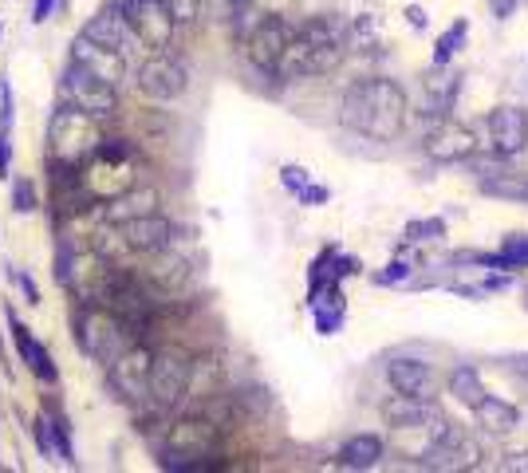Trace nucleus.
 Masks as SVG:
<instances>
[{
  "label": "nucleus",
  "mask_w": 528,
  "mask_h": 473,
  "mask_svg": "<svg viewBox=\"0 0 528 473\" xmlns=\"http://www.w3.org/2000/svg\"><path fill=\"white\" fill-rule=\"evenodd\" d=\"M406 111H410L406 107V91L387 75L359 79L339 99V123L347 131H355V135L379 138V142H391V138L402 135Z\"/></svg>",
  "instance_id": "nucleus-1"
},
{
  "label": "nucleus",
  "mask_w": 528,
  "mask_h": 473,
  "mask_svg": "<svg viewBox=\"0 0 528 473\" xmlns=\"http://www.w3.org/2000/svg\"><path fill=\"white\" fill-rule=\"evenodd\" d=\"M343 52H347V40H343V28L320 16V20H308L304 28H296L292 44L284 48L280 56V79H300V75H328L343 64Z\"/></svg>",
  "instance_id": "nucleus-2"
},
{
  "label": "nucleus",
  "mask_w": 528,
  "mask_h": 473,
  "mask_svg": "<svg viewBox=\"0 0 528 473\" xmlns=\"http://www.w3.org/2000/svg\"><path fill=\"white\" fill-rule=\"evenodd\" d=\"M48 142H52V158L67 162V166H83L99 146H103V127H99V115L83 111V107H60L52 115V127H48Z\"/></svg>",
  "instance_id": "nucleus-3"
},
{
  "label": "nucleus",
  "mask_w": 528,
  "mask_h": 473,
  "mask_svg": "<svg viewBox=\"0 0 528 473\" xmlns=\"http://www.w3.org/2000/svg\"><path fill=\"white\" fill-rule=\"evenodd\" d=\"M134 170V146L123 138H103V146L87 158L83 166V186L91 194V202H107L123 190H131Z\"/></svg>",
  "instance_id": "nucleus-4"
},
{
  "label": "nucleus",
  "mask_w": 528,
  "mask_h": 473,
  "mask_svg": "<svg viewBox=\"0 0 528 473\" xmlns=\"http://www.w3.org/2000/svg\"><path fill=\"white\" fill-rule=\"evenodd\" d=\"M75 332H79V347L91 359L107 363V367L134 343L131 324L119 312H111V308H83L79 320H75Z\"/></svg>",
  "instance_id": "nucleus-5"
},
{
  "label": "nucleus",
  "mask_w": 528,
  "mask_h": 473,
  "mask_svg": "<svg viewBox=\"0 0 528 473\" xmlns=\"http://www.w3.org/2000/svg\"><path fill=\"white\" fill-rule=\"evenodd\" d=\"M194 383V363L182 351H162L154 355V371H150V403L158 410H174L186 403Z\"/></svg>",
  "instance_id": "nucleus-6"
},
{
  "label": "nucleus",
  "mask_w": 528,
  "mask_h": 473,
  "mask_svg": "<svg viewBox=\"0 0 528 473\" xmlns=\"http://www.w3.org/2000/svg\"><path fill=\"white\" fill-rule=\"evenodd\" d=\"M190 87V68L170 56V52H154L150 60H142L138 68V91L158 99V103H170V99H182Z\"/></svg>",
  "instance_id": "nucleus-7"
},
{
  "label": "nucleus",
  "mask_w": 528,
  "mask_h": 473,
  "mask_svg": "<svg viewBox=\"0 0 528 473\" xmlns=\"http://www.w3.org/2000/svg\"><path fill=\"white\" fill-rule=\"evenodd\" d=\"M292 36H296V32L288 28V20L264 12V16L253 20V28L245 32V56L253 60V68L257 71H276L280 68L284 48L292 44Z\"/></svg>",
  "instance_id": "nucleus-8"
},
{
  "label": "nucleus",
  "mask_w": 528,
  "mask_h": 473,
  "mask_svg": "<svg viewBox=\"0 0 528 473\" xmlns=\"http://www.w3.org/2000/svg\"><path fill=\"white\" fill-rule=\"evenodd\" d=\"M83 36H91V40H99V44L123 52L127 60H138V48H146V40L138 36L127 4H107L99 16H91V24L83 28Z\"/></svg>",
  "instance_id": "nucleus-9"
},
{
  "label": "nucleus",
  "mask_w": 528,
  "mask_h": 473,
  "mask_svg": "<svg viewBox=\"0 0 528 473\" xmlns=\"http://www.w3.org/2000/svg\"><path fill=\"white\" fill-rule=\"evenodd\" d=\"M64 91L75 107H83V111H91L99 119H111L119 111V87L107 83V79H99V75H91V71L79 68V64L67 68Z\"/></svg>",
  "instance_id": "nucleus-10"
},
{
  "label": "nucleus",
  "mask_w": 528,
  "mask_h": 473,
  "mask_svg": "<svg viewBox=\"0 0 528 473\" xmlns=\"http://www.w3.org/2000/svg\"><path fill=\"white\" fill-rule=\"evenodd\" d=\"M150 371H154V351L142 343H131L111 363V383L127 403H146L150 399Z\"/></svg>",
  "instance_id": "nucleus-11"
},
{
  "label": "nucleus",
  "mask_w": 528,
  "mask_h": 473,
  "mask_svg": "<svg viewBox=\"0 0 528 473\" xmlns=\"http://www.w3.org/2000/svg\"><path fill=\"white\" fill-rule=\"evenodd\" d=\"M127 12H131L138 36L146 40V48H154V52L170 48L178 20H174V12H170L166 0H127Z\"/></svg>",
  "instance_id": "nucleus-12"
},
{
  "label": "nucleus",
  "mask_w": 528,
  "mask_h": 473,
  "mask_svg": "<svg viewBox=\"0 0 528 473\" xmlns=\"http://www.w3.org/2000/svg\"><path fill=\"white\" fill-rule=\"evenodd\" d=\"M71 64L87 68L91 75H99V79H107V83H115V87H119V83L127 79V71H131V60H127L123 52H115V48L91 40V36H75V44H71Z\"/></svg>",
  "instance_id": "nucleus-13"
},
{
  "label": "nucleus",
  "mask_w": 528,
  "mask_h": 473,
  "mask_svg": "<svg viewBox=\"0 0 528 473\" xmlns=\"http://www.w3.org/2000/svg\"><path fill=\"white\" fill-rule=\"evenodd\" d=\"M221 434L209 418H178L166 430V454H182V458H209L217 450Z\"/></svg>",
  "instance_id": "nucleus-14"
},
{
  "label": "nucleus",
  "mask_w": 528,
  "mask_h": 473,
  "mask_svg": "<svg viewBox=\"0 0 528 473\" xmlns=\"http://www.w3.org/2000/svg\"><path fill=\"white\" fill-rule=\"evenodd\" d=\"M119 237L131 253H166L174 241V221L162 213H146V217H134L127 225H119Z\"/></svg>",
  "instance_id": "nucleus-15"
},
{
  "label": "nucleus",
  "mask_w": 528,
  "mask_h": 473,
  "mask_svg": "<svg viewBox=\"0 0 528 473\" xmlns=\"http://www.w3.org/2000/svg\"><path fill=\"white\" fill-rule=\"evenodd\" d=\"M525 142H528V115L521 107H501V111L489 115V146H493V154L513 158V154L525 150Z\"/></svg>",
  "instance_id": "nucleus-16"
},
{
  "label": "nucleus",
  "mask_w": 528,
  "mask_h": 473,
  "mask_svg": "<svg viewBox=\"0 0 528 473\" xmlns=\"http://www.w3.org/2000/svg\"><path fill=\"white\" fill-rule=\"evenodd\" d=\"M422 150H426L434 162H462V158H473V154H477V138H473V131H465V127L450 123V119H442V123L426 135Z\"/></svg>",
  "instance_id": "nucleus-17"
},
{
  "label": "nucleus",
  "mask_w": 528,
  "mask_h": 473,
  "mask_svg": "<svg viewBox=\"0 0 528 473\" xmlns=\"http://www.w3.org/2000/svg\"><path fill=\"white\" fill-rule=\"evenodd\" d=\"M158 205H162V194H158L154 186H131V190L107 198V205H103V221H107V225H127L134 217L158 213Z\"/></svg>",
  "instance_id": "nucleus-18"
},
{
  "label": "nucleus",
  "mask_w": 528,
  "mask_h": 473,
  "mask_svg": "<svg viewBox=\"0 0 528 473\" xmlns=\"http://www.w3.org/2000/svg\"><path fill=\"white\" fill-rule=\"evenodd\" d=\"M387 379L398 395H410V399H434V371L422 363V359H391L387 363Z\"/></svg>",
  "instance_id": "nucleus-19"
},
{
  "label": "nucleus",
  "mask_w": 528,
  "mask_h": 473,
  "mask_svg": "<svg viewBox=\"0 0 528 473\" xmlns=\"http://www.w3.org/2000/svg\"><path fill=\"white\" fill-rule=\"evenodd\" d=\"M477 458H481V446L458 430H450V438L430 450L426 466H434V470H477Z\"/></svg>",
  "instance_id": "nucleus-20"
},
{
  "label": "nucleus",
  "mask_w": 528,
  "mask_h": 473,
  "mask_svg": "<svg viewBox=\"0 0 528 473\" xmlns=\"http://www.w3.org/2000/svg\"><path fill=\"white\" fill-rule=\"evenodd\" d=\"M458 87H462V79H458V75H450V71L426 75V79H422L426 115H434V119H446V115H450V107H454V99H458Z\"/></svg>",
  "instance_id": "nucleus-21"
},
{
  "label": "nucleus",
  "mask_w": 528,
  "mask_h": 473,
  "mask_svg": "<svg viewBox=\"0 0 528 473\" xmlns=\"http://www.w3.org/2000/svg\"><path fill=\"white\" fill-rule=\"evenodd\" d=\"M473 414H477V426L485 434H509V430L521 426V410L513 403H505V399H493V395H485L481 403L473 406Z\"/></svg>",
  "instance_id": "nucleus-22"
},
{
  "label": "nucleus",
  "mask_w": 528,
  "mask_h": 473,
  "mask_svg": "<svg viewBox=\"0 0 528 473\" xmlns=\"http://www.w3.org/2000/svg\"><path fill=\"white\" fill-rule=\"evenodd\" d=\"M12 339H16V351H20V359L32 367V375H36V379H48V383H56V363H52L48 347L28 336V328H24L20 320H12Z\"/></svg>",
  "instance_id": "nucleus-23"
},
{
  "label": "nucleus",
  "mask_w": 528,
  "mask_h": 473,
  "mask_svg": "<svg viewBox=\"0 0 528 473\" xmlns=\"http://www.w3.org/2000/svg\"><path fill=\"white\" fill-rule=\"evenodd\" d=\"M379 458H383V438L379 434H355L339 450L343 470H371V466H379Z\"/></svg>",
  "instance_id": "nucleus-24"
},
{
  "label": "nucleus",
  "mask_w": 528,
  "mask_h": 473,
  "mask_svg": "<svg viewBox=\"0 0 528 473\" xmlns=\"http://www.w3.org/2000/svg\"><path fill=\"white\" fill-rule=\"evenodd\" d=\"M450 395H454V399H458L462 406H469V410H473V406L485 399L481 375H477L473 367H454V371H450Z\"/></svg>",
  "instance_id": "nucleus-25"
},
{
  "label": "nucleus",
  "mask_w": 528,
  "mask_h": 473,
  "mask_svg": "<svg viewBox=\"0 0 528 473\" xmlns=\"http://www.w3.org/2000/svg\"><path fill=\"white\" fill-rule=\"evenodd\" d=\"M146 276H150L158 288H178V284L190 276V269H186V261H178V257H162V261L150 265Z\"/></svg>",
  "instance_id": "nucleus-26"
},
{
  "label": "nucleus",
  "mask_w": 528,
  "mask_h": 473,
  "mask_svg": "<svg viewBox=\"0 0 528 473\" xmlns=\"http://www.w3.org/2000/svg\"><path fill=\"white\" fill-rule=\"evenodd\" d=\"M36 446L44 450V458H60V434H56V418H48V414H40L36 418Z\"/></svg>",
  "instance_id": "nucleus-27"
},
{
  "label": "nucleus",
  "mask_w": 528,
  "mask_h": 473,
  "mask_svg": "<svg viewBox=\"0 0 528 473\" xmlns=\"http://www.w3.org/2000/svg\"><path fill=\"white\" fill-rule=\"evenodd\" d=\"M458 40H465V20H458V24H454V28H450V32H446V36L438 40V52H434V64H438V68H442V64H446V60L454 56Z\"/></svg>",
  "instance_id": "nucleus-28"
},
{
  "label": "nucleus",
  "mask_w": 528,
  "mask_h": 473,
  "mask_svg": "<svg viewBox=\"0 0 528 473\" xmlns=\"http://www.w3.org/2000/svg\"><path fill=\"white\" fill-rule=\"evenodd\" d=\"M497 265H528V237H509Z\"/></svg>",
  "instance_id": "nucleus-29"
},
{
  "label": "nucleus",
  "mask_w": 528,
  "mask_h": 473,
  "mask_svg": "<svg viewBox=\"0 0 528 473\" xmlns=\"http://www.w3.org/2000/svg\"><path fill=\"white\" fill-rule=\"evenodd\" d=\"M166 4H170V12H174L178 24H198L201 4H205V0H166Z\"/></svg>",
  "instance_id": "nucleus-30"
},
{
  "label": "nucleus",
  "mask_w": 528,
  "mask_h": 473,
  "mask_svg": "<svg viewBox=\"0 0 528 473\" xmlns=\"http://www.w3.org/2000/svg\"><path fill=\"white\" fill-rule=\"evenodd\" d=\"M12 205L20 209V213H32L36 209V190H32V182H12Z\"/></svg>",
  "instance_id": "nucleus-31"
},
{
  "label": "nucleus",
  "mask_w": 528,
  "mask_h": 473,
  "mask_svg": "<svg viewBox=\"0 0 528 473\" xmlns=\"http://www.w3.org/2000/svg\"><path fill=\"white\" fill-rule=\"evenodd\" d=\"M406 237L410 241H434V237H442V221H414L406 229Z\"/></svg>",
  "instance_id": "nucleus-32"
},
{
  "label": "nucleus",
  "mask_w": 528,
  "mask_h": 473,
  "mask_svg": "<svg viewBox=\"0 0 528 473\" xmlns=\"http://www.w3.org/2000/svg\"><path fill=\"white\" fill-rule=\"evenodd\" d=\"M280 182H284L288 190H296V194H300V190L308 186V170H300V166H284V170H280Z\"/></svg>",
  "instance_id": "nucleus-33"
},
{
  "label": "nucleus",
  "mask_w": 528,
  "mask_h": 473,
  "mask_svg": "<svg viewBox=\"0 0 528 473\" xmlns=\"http://www.w3.org/2000/svg\"><path fill=\"white\" fill-rule=\"evenodd\" d=\"M501 470L505 473H528V450H513L501 458Z\"/></svg>",
  "instance_id": "nucleus-34"
},
{
  "label": "nucleus",
  "mask_w": 528,
  "mask_h": 473,
  "mask_svg": "<svg viewBox=\"0 0 528 473\" xmlns=\"http://www.w3.org/2000/svg\"><path fill=\"white\" fill-rule=\"evenodd\" d=\"M0 131H8V123H12V91L8 87H0Z\"/></svg>",
  "instance_id": "nucleus-35"
},
{
  "label": "nucleus",
  "mask_w": 528,
  "mask_h": 473,
  "mask_svg": "<svg viewBox=\"0 0 528 473\" xmlns=\"http://www.w3.org/2000/svg\"><path fill=\"white\" fill-rule=\"evenodd\" d=\"M300 202H304V205L328 202V190H324V186H304V190H300Z\"/></svg>",
  "instance_id": "nucleus-36"
},
{
  "label": "nucleus",
  "mask_w": 528,
  "mask_h": 473,
  "mask_svg": "<svg viewBox=\"0 0 528 473\" xmlns=\"http://www.w3.org/2000/svg\"><path fill=\"white\" fill-rule=\"evenodd\" d=\"M52 12H56V0H36V4H32V20H36V24H44Z\"/></svg>",
  "instance_id": "nucleus-37"
},
{
  "label": "nucleus",
  "mask_w": 528,
  "mask_h": 473,
  "mask_svg": "<svg viewBox=\"0 0 528 473\" xmlns=\"http://www.w3.org/2000/svg\"><path fill=\"white\" fill-rule=\"evenodd\" d=\"M60 269H56V276H60V284H67L71 280V249L67 245H60V261H56Z\"/></svg>",
  "instance_id": "nucleus-38"
},
{
  "label": "nucleus",
  "mask_w": 528,
  "mask_h": 473,
  "mask_svg": "<svg viewBox=\"0 0 528 473\" xmlns=\"http://www.w3.org/2000/svg\"><path fill=\"white\" fill-rule=\"evenodd\" d=\"M489 4H493V12H497V16H513V8H517L521 0H489Z\"/></svg>",
  "instance_id": "nucleus-39"
},
{
  "label": "nucleus",
  "mask_w": 528,
  "mask_h": 473,
  "mask_svg": "<svg viewBox=\"0 0 528 473\" xmlns=\"http://www.w3.org/2000/svg\"><path fill=\"white\" fill-rule=\"evenodd\" d=\"M221 8H225V16H237L249 8V0H221Z\"/></svg>",
  "instance_id": "nucleus-40"
},
{
  "label": "nucleus",
  "mask_w": 528,
  "mask_h": 473,
  "mask_svg": "<svg viewBox=\"0 0 528 473\" xmlns=\"http://www.w3.org/2000/svg\"><path fill=\"white\" fill-rule=\"evenodd\" d=\"M406 272H410V269H406V265H391V269L383 272L379 280H387V284H391V280H406Z\"/></svg>",
  "instance_id": "nucleus-41"
},
{
  "label": "nucleus",
  "mask_w": 528,
  "mask_h": 473,
  "mask_svg": "<svg viewBox=\"0 0 528 473\" xmlns=\"http://www.w3.org/2000/svg\"><path fill=\"white\" fill-rule=\"evenodd\" d=\"M20 288H24V296H28L32 304H40V292H36V284H32L28 276H20Z\"/></svg>",
  "instance_id": "nucleus-42"
},
{
  "label": "nucleus",
  "mask_w": 528,
  "mask_h": 473,
  "mask_svg": "<svg viewBox=\"0 0 528 473\" xmlns=\"http://www.w3.org/2000/svg\"><path fill=\"white\" fill-rule=\"evenodd\" d=\"M0 178H8V142H4V131H0Z\"/></svg>",
  "instance_id": "nucleus-43"
}]
</instances>
